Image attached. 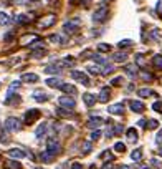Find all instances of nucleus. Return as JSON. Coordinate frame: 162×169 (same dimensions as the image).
<instances>
[{"instance_id":"1","label":"nucleus","mask_w":162,"mask_h":169,"mask_svg":"<svg viewBox=\"0 0 162 169\" xmlns=\"http://www.w3.org/2000/svg\"><path fill=\"white\" fill-rule=\"evenodd\" d=\"M5 128H7V131H20V129H22V124H20V121L17 118H7Z\"/></svg>"},{"instance_id":"2","label":"nucleus","mask_w":162,"mask_h":169,"mask_svg":"<svg viewBox=\"0 0 162 169\" xmlns=\"http://www.w3.org/2000/svg\"><path fill=\"white\" fill-rule=\"evenodd\" d=\"M60 149H61V147H60V143L55 138H50L47 141V151H48V153H51L55 156V154L60 153Z\"/></svg>"},{"instance_id":"3","label":"nucleus","mask_w":162,"mask_h":169,"mask_svg":"<svg viewBox=\"0 0 162 169\" xmlns=\"http://www.w3.org/2000/svg\"><path fill=\"white\" fill-rule=\"evenodd\" d=\"M55 22H56L55 15H47V17H43L41 20H38V27H40V28H48V27L53 25Z\"/></svg>"},{"instance_id":"4","label":"nucleus","mask_w":162,"mask_h":169,"mask_svg":"<svg viewBox=\"0 0 162 169\" xmlns=\"http://www.w3.org/2000/svg\"><path fill=\"white\" fill-rule=\"evenodd\" d=\"M106 17H108V8H99V10H96V12L93 13V22L101 23V22L106 20Z\"/></svg>"},{"instance_id":"5","label":"nucleus","mask_w":162,"mask_h":169,"mask_svg":"<svg viewBox=\"0 0 162 169\" xmlns=\"http://www.w3.org/2000/svg\"><path fill=\"white\" fill-rule=\"evenodd\" d=\"M40 118V111L38 110H28L25 113V123L27 124H31V123L35 121V119H38Z\"/></svg>"},{"instance_id":"6","label":"nucleus","mask_w":162,"mask_h":169,"mask_svg":"<svg viewBox=\"0 0 162 169\" xmlns=\"http://www.w3.org/2000/svg\"><path fill=\"white\" fill-rule=\"evenodd\" d=\"M79 25H81L79 20H68V22H65V30H68L70 33H73V31L78 30Z\"/></svg>"},{"instance_id":"7","label":"nucleus","mask_w":162,"mask_h":169,"mask_svg":"<svg viewBox=\"0 0 162 169\" xmlns=\"http://www.w3.org/2000/svg\"><path fill=\"white\" fill-rule=\"evenodd\" d=\"M71 76L75 80H79L81 83L84 85V86H89V80H88V76L84 75L83 71H71Z\"/></svg>"},{"instance_id":"8","label":"nucleus","mask_w":162,"mask_h":169,"mask_svg":"<svg viewBox=\"0 0 162 169\" xmlns=\"http://www.w3.org/2000/svg\"><path fill=\"white\" fill-rule=\"evenodd\" d=\"M58 103L61 104V106H65V108H75L76 106L75 100H73V98H68V96H61L58 100Z\"/></svg>"},{"instance_id":"9","label":"nucleus","mask_w":162,"mask_h":169,"mask_svg":"<svg viewBox=\"0 0 162 169\" xmlns=\"http://www.w3.org/2000/svg\"><path fill=\"white\" fill-rule=\"evenodd\" d=\"M109 113H112V114H121L122 111H124V104L122 103H116V104H111V106L108 108Z\"/></svg>"},{"instance_id":"10","label":"nucleus","mask_w":162,"mask_h":169,"mask_svg":"<svg viewBox=\"0 0 162 169\" xmlns=\"http://www.w3.org/2000/svg\"><path fill=\"white\" fill-rule=\"evenodd\" d=\"M129 106H131V110L134 113H142L144 111V103H141V101H131Z\"/></svg>"},{"instance_id":"11","label":"nucleus","mask_w":162,"mask_h":169,"mask_svg":"<svg viewBox=\"0 0 162 169\" xmlns=\"http://www.w3.org/2000/svg\"><path fill=\"white\" fill-rule=\"evenodd\" d=\"M58 88H60V90H61V91H65V93H70V94H76V88H75V86H71V85L61 83Z\"/></svg>"},{"instance_id":"12","label":"nucleus","mask_w":162,"mask_h":169,"mask_svg":"<svg viewBox=\"0 0 162 169\" xmlns=\"http://www.w3.org/2000/svg\"><path fill=\"white\" fill-rule=\"evenodd\" d=\"M83 101H84V104H86V106H93V104L96 103V98H94L93 94L86 93V94L83 96Z\"/></svg>"},{"instance_id":"13","label":"nucleus","mask_w":162,"mask_h":169,"mask_svg":"<svg viewBox=\"0 0 162 169\" xmlns=\"http://www.w3.org/2000/svg\"><path fill=\"white\" fill-rule=\"evenodd\" d=\"M22 80L23 81H28V83H35V81H38V76L35 75V73H25V75L22 76Z\"/></svg>"},{"instance_id":"14","label":"nucleus","mask_w":162,"mask_h":169,"mask_svg":"<svg viewBox=\"0 0 162 169\" xmlns=\"http://www.w3.org/2000/svg\"><path fill=\"white\" fill-rule=\"evenodd\" d=\"M109 96H111V93H109L108 88H103L99 93V101H103V103H106V101L109 100Z\"/></svg>"},{"instance_id":"15","label":"nucleus","mask_w":162,"mask_h":169,"mask_svg":"<svg viewBox=\"0 0 162 169\" xmlns=\"http://www.w3.org/2000/svg\"><path fill=\"white\" fill-rule=\"evenodd\" d=\"M33 98H35L37 101H40V103H43V101L48 100V96L43 93V91H35V93H33Z\"/></svg>"},{"instance_id":"16","label":"nucleus","mask_w":162,"mask_h":169,"mask_svg":"<svg viewBox=\"0 0 162 169\" xmlns=\"http://www.w3.org/2000/svg\"><path fill=\"white\" fill-rule=\"evenodd\" d=\"M10 156L12 157H15V159H22L23 156H25V153H23L22 149H10Z\"/></svg>"},{"instance_id":"17","label":"nucleus","mask_w":162,"mask_h":169,"mask_svg":"<svg viewBox=\"0 0 162 169\" xmlns=\"http://www.w3.org/2000/svg\"><path fill=\"white\" fill-rule=\"evenodd\" d=\"M5 169H22V164L18 161H7Z\"/></svg>"},{"instance_id":"18","label":"nucleus","mask_w":162,"mask_h":169,"mask_svg":"<svg viewBox=\"0 0 162 169\" xmlns=\"http://www.w3.org/2000/svg\"><path fill=\"white\" fill-rule=\"evenodd\" d=\"M50 40H51V41H56V43H61V45L66 43V38L63 37V35H51Z\"/></svg>"},{"instance_id":"19","label":"nucleus","mask_w":162,"mask_h":169,"mask_svg":"<svg viewBox=\"0 0 162 169\" xmlns=\"http://www.w3.org/2000/svg\"><path fill=\"white\" fill-rule=\"evenodd\" d=\"M137 94H139V96H151V94H152V96H156V93H154V91H151L149 88H142V90H139L137 91Z\"/></svg>"},{"instance_id":"20","label":"nucleus","mask_w":162,"mask_h":169,"mask_svg":"<svg viewBox=\"0 0 162 169\" xmlns=\"http://www.w3.org/2000/svg\"><path fill=\"white\" fill-rule=\"evenodd\" d=\"M45 133H47V124H40L37 128V131H35V136H37V138H41Z\"/></svg>"},{"instance_id":"21","label":"nucleus","mask_w":162,"mask_h":169,"mask_svg":"<svg viewBox=\"0 0 162 169\" xmlns=\"http://www.w3.org/2000/svg\"><path fill=\"white\" fill-rule=\"evenodd\" d=\"M126 73H128L129 76H136L137 66H136V65H128V66H126Z\"/></svg>"},{"instance_id":"22","label":"nucleus","mask_w":162,"mask_h":169,"mask_svg":"<svg viewBox=\"0 0 162 169\" xmlns=\"http://www.w3.org/2000/svg\"><path fill=\"white\" fill-rule=\"evenodd\" d=\"M61 83L63 81L60 78H50V80H47V85H50V86H53V88H58Z\"/></svg>"},{"instance_id":"23","label":"nucleus","mask_w":162,"mask_h":169,"mask_svg":"<svg viewBox=\"0 0 162 169\" xmlns=\"http://www.w3.org/2000/svg\"><path fill=\"white\" fill-rule=\"evenodd\" d=\"M40 157H41V161H45V163H50V161L53 159V154H51V153H48V151H43Z\"/></svg>"},{"instance_id":"24","label":"nucleus","mask_w":162,"mask_h":169,"mask_svg":"<svg viewBox=\"0 0 162 169\" xmlns=\"http://www.w3.org/2000/svg\"><path fill=\"white\" fill-rule=\"evenodd\" d=\"M45 73H48V75H56V73H60V70H58V66L51 65V66H47V68H45Z\"/></svg>"},{"instance_id":"25","label":"nucleus","mask_w":162,"mask_h":169,"mask_svg":"<svg viewBox=\"0 0 162 169\" xmlns=\"http://www.w3.org/2000/svg\"><path fill=\"white\" fill-rule=\"evenodd\" d=\"M128 138H129V141H136L137 139V131L134 128H129L128 129Z\"/></svg>"},{"instance_id":"26","label":"nucleus","mask_w":162,"mask_h":169,"mask_svg":"<svg viewBox=\"0 0 162 169\" xmlns=\"http://www.w3.org/2000/svg\"><path fill=\"white\" fill-rule=\"evenodd\" d=\"M131 157H132L134 161H139L141 157H142V149H134V151L131 153Z\"/></svg>"},{"instance_id":"27","label":"nucleus","mask_w":162,"mask_h":169,"mask_svg":"<svg viewBox=\"0 0 162 169\" xmlns=\"http://www.w3.org/2000/svg\"><path fill=\"white\" fill-rule=\"evenodd\" d=\"M93 60H94L96 63H99V65H108V60L103 58L101 55H93Z\"/></svg>"},{"instance_id":"28","label":"nucleus","mask_w":162,"mask_h":169,"mask_svg":"<svg viewBox=\"0 0 162 169\" xmlns=\"http://www.w3.org/2000/svg\"><path fill=\"white\" fill-rule=\"evenodd\" d=\"M101 123H103V119L96 118V119H89V123H88V124H89L91 128H98V126H99Z\"/></svg>"},{"instance_id":"29","label":"nucleus","mask_w":162,"mask_h":169,"mask_svg":"<svg viewBox=\"0 0 162 169\" xmlns=\"http://www.w3.org/2000/svg\"><path fill=\"white\" fill-rule=\"evenodd\" d=\"M131 45H132L131 40H122V41H119V43H118V47L119 48H129Z\"/></svg>"},{"instance_id":"30","label":"nucleus","mask_w":162,"mask_h":169,"mask_svg":"<svg viewBox=\"0 0 162 169\" xmlns=\"http://www.w3.org/2000/svg\"><path fill=\"white\" fill-rule=\"evenodd\" d=\"M154 65H156L157 68H162V55H156V56H154Z\"/></svg>"},{"instance_id":"31","label":"nucleus","mask_w":162,"mask_h":169,"mask_svg":"<svg viewBox=\"0 0 162 169\" xmlns=\"http://www.w3.org/2000/svg\"><path fill=\"white\" fill-rule=\"evenodd\" d=\"M126 58H128V55H126V53H116L114 55V61H124Z\"/></svg>"},{"instance_id":"32","label":"nucleus","mask_w":162,"mask_h":169,"mask_svg":"<svg viewBox=\"0 0 162 169\" xmlns=\"http://www.w3.org/2000/svg\"><path fill=\"white\" fill-rule=\"evenodd\" d=\"M10 20H8V17L5 15V13H0V25H7Z\"/></svg>"},{"instance_id":"33","label":"nucleus","mask_w":162,"mask_h":169,"mask_svg":"<svg viewBox=\"0 0 162 169\" xmlns=\"http://www.w3.org/2000/svg\"><path fill=\"white\" fill-rule=\"evenodd\" d=\"M98 50H99V51H109V50H111V47L106 45V43H99V45H98Z\"/></svg>"},{"instance_id":"34","label":"nucleus","mask_w":162,"mask_h":169,"mask_svg":"<svg viewBox=\"0 0 162 169\" xmlns=\"http://www.w3.org/2000/svg\"><path fill=\"white\" fill-rule=\"evenodd\" d=\"M91 147H93V146H91L89 141H84V143H83V151H84V153H89Z\"/></svg>"},{"instance_id":"35","label":"nucleus","mask_w":162,"mask_h":169,"mask_svg":"<svg viewBox=\"0 0 162 169\" xmlns=\"http://www.w3.org/2000/svg\"><path fill=\"white\" fill-rule=\"evenodd\" d=\"M114 149L118 151V153H122V151L126 149V146H124L122 143H116V144H114Z\"/></svg>"},{"instance_id":"36","label":"nucleus","mask_w":162,"mask_h":169,"mask_svg":"<svg viewBox=\"0 0 162 169\" xmlns=\"http://www.w3.org/2000/svg\"><path fill=\"white\" fill-rule=\"evenodd\" d=\"M152 110H156L157 113H162V103L160 101H156V103L152 104Z\"/></svg>"},{"instance_id":"37","label":"nucleus","mask_w":162,"mask_h":169,"mask_svg":"<svg viewBox=\"0 0 162 169\" xmlns=\"http://www.w3.org/2000/svg\"><path fill=\"white\" fill-rule=\"evenodd\" d=\"M112 70H114V66H112V65H104L103 73H104V75H108V73H112Z\"/></svg>"},{"instance_id":"38","label":"nucleus","mask_w":162,"mask_h":169,"mask_svg":"<svg viewBox=\"0 0 162 169\" xmlns=\"http://www.w3.org/2000/svg\"><path fill=\"white\" fill-rule=\"evenodd\" d=\"M111 85H114V86H121V85H122V78H121V76H118V78H114V80H112V81H111Z\"/></svg>"},{"instance_id":"39","label":"nucleus","mask_w":162,"mask_h":169,"mask_svg":"<svg viewBox=\"0 0 162 169\" xmlns=\"http://www.w3.org/2000/svg\"><path fill=\"white\" fill-rule=\"evenodd\" d=\"M88 70H89L91 75H98V73H99V68H98V66H88Z\"/></svg>"},{"instance_id":"40","label":"nucleus","mask_w":162,"mask_h":169,"mask_svg":"<svg viewBox=\"0 0 162 169\" xmlns=\"http://www.w3.org/2000/svg\"><path fill=\"white\" fill-rule=\"evenodd\" d=\"M157 124H159V123H157L156 119H151V121H149V129H156Z\"/></svg>"},{"instance_id":"41","label":"nucleus","mask_w":162,"mask_h":169,"mask_svg":"<svg viewBox=\"0 0 162 169\" xmlns=\"http://www.w3.org/2000/svg\"><path fill=\"white\" fill-rule=\"evenodd\" d=\"M101 157H103V159H114V156H112V154L111 153H103V154H101Z\"/></svg>"},{"instance_id":"42","label":"nucleus","mask_w":162,"mask_h":169,"mask_svg":"<svg viewBox=\"0 0 162 169\" xmlns=\"http://www.w3.org/2000/svg\"><path fill=\"white\" fill-rule=\"evenodd\" d=\"M101 136V131H93L91 133V139H99Z\"/></svg>"},{"instance_id":"43","label":"nucleus","mask_w":162,"mask_h":169,"mask_svg":"<svg viewBox=\"0 0 162 169\" xmlns=\"http://www.w3.org/2000/svg\"><path fill=\"white\" fill-rule=\"evenodd\" d=\"M45 53H47L45 50H38V51H33V53H31V56H43Z\"/></svg>"},{"instance_id":"44","label":"nucleus","mask_w":162,"mask_h":169,"mask_svg":"<svg viewBox=\"0 0 162 169\" xmlns=\"http://www.w3.org/2000/svg\"><path fill=\"white\" fill-rule=\"evenodd\" d=\"M151 163H152L154 167H160V164H162L160 161H157V159H151Z\"/></svg>"},{"instance_id":"45","label":"nucleus","mask_w":162,"mask_h":169,"mask_svg":"<svg viewBox=\"0 0 162 169\" xmlns=\"http://www.w3.org/2000/svg\"><path fill=\"white\" fill-rule=\"evenodd\" d=\"M71 169H83V166H81L79 163H73L71 164Z\"/></svg>"},{"instance_id":"46","label":"nucleus","mask_w":162,"mask_h":169,"mask_svg":"<svg viewBox=\"0 0 162 169\" xmlns=\"http://www.w3.org/2000/svg\"><path fill=\"white\" fill-rule=\"evenodd\" d=\"M142 78L144 80H152V75H151V73H142Z\"/></svg>"},{"instance_id":"47","label":"nucleus","mask_w":162,"mask_h":169,"mask_svg":"<svg viewBox=\"0 0 162 169\" xmlns=\"http://www.w3.org/2000/svg\"><path fill=\"white\" fill-rule=\"evenodd\" d=\"M152 38H156V40H160L159 33H157V30H152Z\"/></svg>"},{"instance_id":"48","label":"nucleus","mask_w":162,"mask_h":169,"mask_svg":"<svg viewBox=\"0 0 162 169\" xmlns=\"http://www.w3.org/2000/svg\"><path fill=\"white\" fill-rule=\"evenodd\" d=\"M156 141H157V143H162V129L157 133V139H156Z\"/></svg>"},{"instance_id":"49","label":"nucleus","mask_w":162,"mask_h":169,"mask_svg":"<svg viewBox=\"0 0 162 169\" xmlns=\"http://www.w3.org/2000/svg\"><path fill=\"white\" fill-rule=\"evenodd\" d=\"M122 131V126H116V133H121Z\"/></svg>"},{"instance_id":"50","label":"nucleus","mask_w":162,"mask_h":169,"mask_svg":"<svg viewBox=\"0 0 162 169\" xmlns=\"http://www.w3.org/2000/svg\"><path fill=\"white\" fill-rule=\"evenodd\" d=\"M103 169H112V164H106V166H104Z\"/></svg>"},{"instance_id":"51","label":"nucleus","mask_w":162,"mask_h":169,"mask_svg":"<svg viewBox=\"0 0 162 169\" xmlns=\"http://www.w3.org/2000/svg\"><path fill=\"white\" fill-rule=\"evenodd\" d=\"M119 169H131V166H121Z\"/></svg>"},{"instance_id":"52","label":"nucleus","mask_w":162,"mask_h":169,"mask_svg":"<svg viewBox=\"0 0 162 169\" xmlns=\"http://www.w3.org/2000/svg\"><path fill=\"white\" fill-rule=\"evenodd\" d=\"M159 154H160V156H162V149H160V151H159Z\"/></svg>"},{"instance_id":"53","label":"nucleus","mask_w":162,"mask_h":169,"mask_svg":"<svg viewBox=\"0 0 162 169\" xmlns=\"http://www.w3.org/2000/svg\"><path fill=\"white\" fill-rule=\"evenodd\" d=\"M37 169H40V167H37Z\"/></svg>"},{"instance_id":"54","label":"nucleus","mask_w":162,"mask_h":169,"mask_svg":"<svg viewBox=\"0 0 162 169\" xmlns=\"http://www.w3.org/2000/svg\"><path fill=\"white\" fill-rule=\"evenodd\" d=\"M50 2H51V0H50Z\"/></svg>"}]
</instances>
